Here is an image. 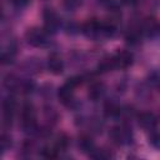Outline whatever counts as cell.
<instances>
[{
	"label": "cell",
	"mask_w": 160,
	"mask_h": 160,
	"mask_svg": "<svg viewBox=\"0 0 160 160\" xmlns=\"http://www.w3.org/2000/svg\"><path fill=\"white\" fill-rule=\"evenodd\" d=\"M21 124L26 130H34L36 126L35 110L31 104H24L21 108Z\"/></svg>",
	"instance_id": "1"
},
{
	"label": "cell",
	"mask_w": 160,
	"mask_h": 160,
	"mask_svg": "<svg viewBox=\"0 0 160 160\" xmlns=\"http://www.w3.org/2000/svg\"><path fill=\"white\" fill-rule=\"evenodd\" d=\"M110 136L112 139V141L115 144L122 145V144H129L132 139L131 135V129H129L128 126H115L112 128Z\"/></svg>",
	"instance_id": "2"
},
{
	"label": "cell",
	"mask_w": 160,
	"mask_h": 160,
	"mask_svg": "<svg viewBox=\"0 0 160 160\" xmlns=\"http://www.w3.org/2000/svg\"><path fill=\"white\" fill-rule=\"evenodd\" d=\"M26 39L32 46H44L48 42V31L40 29H29L26 32Z\"/></svg>",
	"instance_id": "3"
},
{
	"label": "cell",
	"mask_w": 160,
	"mask_h": 160,
	"mask_svg": "<svg viewBox=\"0 0 160 160\" xmlns=\"http://www.w3.org/2000/svg\"><path fill=\"white\" fill-rule=\"evenodd\" d=\"M2 114H4V121L5 124H11V120L14 118V114H15V109H16V101L12 96H9L4 100V104H2Z\"/></svg>",
	"instance_id": "4"
},
{
	"label": "cell",
	"mask_w": 160,
	"mask_h": 160,
	"mask_svg": "<svg viewBox=\"0 0 160 160\" xmlns=\"http://www.w3.org/2000/svg\"><path fill=\"white\" fill-rule=\"evenodd\" d=\"M44 16V22H45V30L49 32L50 30L54 31L58 26H59V18L58 15L51 10V9H45L42 12Z\"/></svg>",
	"instance_id": "5"
},
{
	"label": "cell",
	"mask_w": 160,
	"mask_h": 160,
	"mask_svg": "<svg viewBox=\"0 0 160 160\" xmlns=\"http://www.w3.org/2000/svg\"><path fill=\"white\" fill-rule=\"evenodd\" d=\"M112 59H114L115 69L116 68L125 69V68L131 65V62H132V54L129 52V51H121V52H118L116 55H114Z\"/></svg>",
	"instance_id": "6"
},
{
	"label": "cell",
	"mask_w": 160,
	"mask_h": 160,
	"mask_svg": "<svg viewBox=\"0 0 160 160\" xmlns=\"http://www.w3.org/2000/svg\"><path fill=\"white\" fill-rule=\"evenodd\" d=\"M141 32H145L148 35H154L160 30V24L154 18H146L141 24Z\"/></svg>",
	"instance_id": "7"
},
{
	"label": "cell",
	"mask_w": 160,
	"mask_h": 160,
	"mask_svg": "<svg viewBox=\"0 0 160 160\" xmlns=\"http://www.w3.org/2000/svg\"><path fill=\"white\" fill-rule=\"evenodd\" d=\"M48 68L49 70L55 74V75H59L62 72V69H64V64L60 59V56L58 54H51L48 59Z\"/></svg>",
	"instance_id": "8"
},
{
	"label": "cell",
	"mask_w": 160,
	"mask_h": 160,
	"mask_svg": "<svg viewBox=\"0 0 160 160\" xmlns=\"http://www.w3.org/2000/svg\"><path fill=\"white\" fill-rule=\"evenodd\" d=\"M58 96H59L60 101H61L64 105H70V104L74 101V89L70 88L69 85L64 84V85L59 89Z\"/></svg>",
	"instance_id": "9"
},
{
	"label": "cell",
	"mask_w": 160,
	"mask_h": 160,
	"mask_svg": "<svg viewBox=\"0 0 160 160\" xmlns=\"http://www.w3.org/2000/svg\"><path fill=\"white\" fill-rule=\"evenodd\" d=\"M138 121H139L140 126H142L144 129H148V130H151L156 126V118L151 112H141L138 116Z\"/></svg>",
	"instance_id": "10"
},
{
	"label": "cell",
	"mask_w": 160,
	"mask_h": 160,
	"mask_svg": "<svg viewBox=\"0 0 160 160\" xmlns=\"http://www.w3.org/2000/svg\"><path fill=\"white\" fill-rule=\"evenodd\" d=\"M82 31L88 36H100L101 35V22L98 20H90L84 24Z\"/></svg>",
	"instance_id": "11"
},
{
	"label": "cell",
	"mask_w": 160,
	"mask_h": 160,
	"mask_svg": "<svg viewBox=\"0 0 160 160\" xmlns=\"http://www.w3.org/2000/svg\"><path fill=\"white\" fill-rule=\"evenodd\" d=\"M104 94V85L101 82H92L89 86V91H88V96L92 100L96 101L99 100Z\"/></svg>",
	"instance_id": "12"
},
{
	"label": "cell",
	"mask_w": 160,
	"mask_h": 160,
	"mask_svg": "<svg viewBox=\"0 0 160 160\" xmlns=\"http://www.w3.org/2000/svg\"><path fill=\"white\" fill-rule=\"evenodd\" d=\"M78 145H79V148H80L84 152H89V154L95 149V146H94V142H92L91 138H90V136H88V135H82V136L79 139Z\"/></svg>",
	"instance_id": "13"
},
{
	"label": "cell",
	"mask_w": 160,
	"mask_h": 160,
	"mask_svg": "<svg viewBox=\"0 0 160 160\" xmlns=\"http://www.w3.org/2000/svg\"><path fill=\"white\" fill-rule=\"evenodd\" d=\"M104 110H105L106 116H118V115L121 114V109L116 104H114V102H108L105 105Z\"/></svg>",
	"instance_id": "14"
},
{
	"label": "cell",
	"mask_w": 160,
	"mask_h": 160,
	"mask_svg": "<svg viewBox=\"0 0 160 160\" xmlns=\"http://www.w3.org/2000/svg\"><path fill=\"white\" fill-rule=\"evenodd\" d=\"M68 144H69V139H68V136L66 135H60L59 138H58V140H56V142H55V148L59 150V151H62V150H65L66 148H68Z\"/></svg>",
	"instance_id": "15"
},
{
	"label": "cell",
	"mask_w": 160,
	"mask_h": 160,
	"mask_svg": "<svg viewBox=\"0 0 160 160\" xmlns=\"http://www.w3.org/2000/svg\"><path fill=\"white\" fill-rule=\"evenodd\" d=\"M140 34H141V31H136V30L129 31L128 35H126V41H128V44H131V45L136 44V42L139 41V39H140Z\"/></svg>",
	"instance_id": "16"
},
{
	"label": "cell",
	"mask_w": 160,
	"mask_h": 160,
	"mask_svg": "<svg viewBox=\"0 0 160 160\" xmlns=\"http://www.w3.org/2000/svg\"><path fill=\"white\" fill-rule=\"evenodd\" d=\"M64 4L68 9H75L80 4V0H64Z\"/></svg>",
	"instance_id": "17"
},
{
	"label": "cell",
	"mask_w": 160,
	"mask_h": 160,
	"mask_svg": "<svg viewBox=\"0 0 160 160\" xmlns=\"http://www.w3.org/2000/svg\"><path fill=\"white\" fill-rule=\"evenodd\" d=\"M11 2H12L14 6L21 9V8H25V6L30 2V0H11Z\"/></svg>",
	"instance_id": "18"
},
{
	"label": "cell",
	"mask_w": 160,
	"mask_h": 160,
	"mask_svg": "<svg viewBox=\"0 0 160 160\" xmlns=\"http://www.w3.org/2000/svg\"><path fill=\"white\" fill-rule=\"evenodd\" d=\"M9 146H10V139L6 135H2L1 136V149H2V151H5Z\"/></svg>",
	"instance_id": "19"
},
{
	"label": "cell",
	"mask_w": 160,
	"mask_h": 160,
	"mask_svg": "<svg viewBox=\"0 0 160 160\" xmlns=\"http://www.w3.org/2000/svg\"><path fill=\"white\" fill-rule=\"evenodd\" d=\"M100 2H101L104 6H106V8L111 9V10H116V9H115V2H114V0H100Z\"/></svg>",
	"instance_id": "20"
},
{
	"label": "cell",
	"mask_w": 160,
	"mask_h": 160,
	"mask_svg": "<svg viewBox=\"0 0 160 160\" xmlns=\"http://www.w3.org/2000/svg\"><path fill=\"white\" fill-rule=\"evenodd\" d=\"M151 144L158 146V148H160V135L159 134H154L151 136Z\"/></svg>",
	"instance_id": "21"
},
{
	"label": "cell",
	"mask_w": 160,
	"mask_h": 160,
	"mask_svg": "<svg viewBox=\"0 0 160 160\" xmlns=\"http://www.w3.org/2000/svg\"><path fill=\"white\" fill-rule=\"evenodd\" d=\"M134 0H122V2H125V4H130V2H132Z\"/></svg>",
	"instance_id": "22"
}]
</instances>
